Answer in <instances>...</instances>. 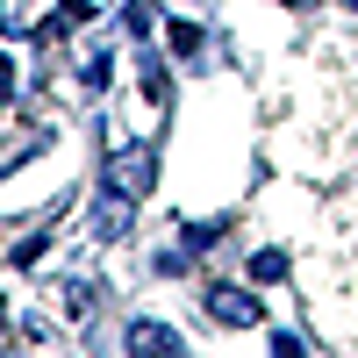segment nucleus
Wrapping results in <instances>:
<instances>
[{
	"mask_svg": "<svg viewBox=\"0 0 358 358\" xmlns=\"http://www.w3.org/2000/svg\"><path fill=\"white\" fill-rule=\"evenodd\" d=\"M280 273H287V251H258L251 258V280H280Z\"/></svg>",
	"mask_w": 358,
	"mask_h": 358,
	"instance_id": "nucleus-6",
	"label": "nucleus"
},
{
	"mask_svg": "<svg viewBox=\"0 0 358 358\" xmlns=\"http://www.w3.org/2000/svg\"><path fill=\"white\" fill-rule=\"evenodd\" d=\"M122 344H129V351H179L187 337H179L172 322H129V337H122Z\"/></svg>",
	"mask_w": 358,
	"mask_h": 358,
	"instance_id": "nucleus-3",
	"label": "nucleus"
},
{
	"mask_svg": "<svg viewBox=\"0 0 358 358\" xmlns=\"http://www.w3.org/2000/svg\"><path fill=\"white\" fill-rule=\"evenodd\" d=\"M129 36H151V29H158V0H129Z\"/></svg>",
	"mask_w": 358,
	"mask_h": 358,
	"instance_id": "nucleus-4",
	"label": "nucleus"
},
{
	"mask_svg": "<svg viewBox=\"0 0 358 358\" xmlns=\"http://www.w3.org/2000/svg\"><path fill=\"white\" fill-rule=\"evenodd\" d=\"M151 179H158V143H115V151H108V194L143 201Z\"/></svg>",
	"mask_w": 358,
	"mask_h": 358,
	"instance_id": "nucleus-1",
	"label": "nucleus"
},
{
	"mask_svg": "<svg viewBox=\"0 0 358 358\" xmlns=\"http://www.w3.org/2000/svg\"><path fill=\"white\" fill-rule=\"evenodd\" d=\"M165 36H172V50H179V57H194V50H201V29H194V22H172Z\"/></svg>",
	"mask_w": 358,
	"mask_h": 358,
	"instance_id": "nucleus-5",
	"label": "nucleus"
},
{
	"mask_svg": "<svg viewBox=\"0 0 358 358\" xmlns=\"http://www.w3.org/2000/svg\"><path fill=\"white\" fill-rule=\"evenodd\" d=\"M208 315H215V322H229V330H251V322H258L265 308L251 301L244 287H215V294H208Z\"/></svg>",
	"mask_w": 358,
	"mask_h": 358,
	"instance_id": "nucleus-2",
	"label": "nucleus"
},
{
	"mask_svg": "<svg viewBox=\"0 0 358 358\" xmlns=\"http://www.w3.org/2000/svg\"><path fill=\"white\" fill-rule=\"evenodd\" d=\"M94 15H86V0H57V29H86Z\"/></svg>",
	"mask_w": 358,
	"mask_h": 358,
	"instance_id": "nucleus-7",
	"label": "nucleus"
},
{
	"mask_svg": "<svg viewBox=\"0 0 358 358\" xmlns=\"http://www.w3.org/2000/svg\"><path fill=\"white\" fill-rule=\"evenodd\" d=\"M351 8H358V0H351Z\"/></svg>",
	"mask_w": 358,
	"mask_h": 358,
	"instance_id": "nucleus-8",
	"label": "nucleus"
}]
</instances>
